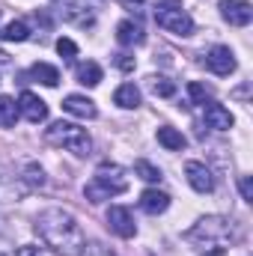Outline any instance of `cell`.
I'll use <instances>...</instances> for the list:
<instances>
[{"mask_svg":"<svg viewBox=\"0 0 253 256\" xmlns=\"http://www.w3.org/2000/svg\"><path fill=\"white\" fill-rule=\"evenodd\" d=\"M108 226L120 238H134L137 236V224H134V218H131V212L126 206H110L108 208Z\"/></svg>","mask_w":253,"mask_h":256,"instance_id":"8992f818","label":"cell"},{"mask_svg":"<svg viewBox=\"0 0 253 256\" xmlns=\"http://www.w3.org/2000/svg\"><path fill=\"white\" fill-rule=\"evenodd\" d=\"M114 102H116L120 108H126V110H134V108H140V90H137L134 84H122V86L114 92Z\"/></svg>","mask_w":253,"mask_h":256,"instance_id":"d6986e66","label":"cell"},{"mask_svg":"<svg viewBox=\"0 0 253 256\" xmlns=\"http://www.w3.org/2000/svg\"><path fill=\"white\" fill-rule=\"evenodd\" d=\"M206 66H208L214 74L226 78V74L236 72V57H232V51H230L226 45H214V48L206 54Z\"/></svg>","mask_w":253,"mask_h":256,"instance_id":"8fae6325","label":"cell"},{"mask_svg":"<svg viewBox=\"0 0 253 256\" xmlns=\"http://www.w3.org/2000/svg\"><path fill=\"white\" fill-rule=\"evenodd\" d=\"M202 256H226V248H208Z\"/></svg>","mask_w":253,"mask_h":256,"instance_id":"1f68e13d","label":"cell"},{"mask_svg":"<svg viewBox=\"0 0 253 256\" xmlns=\"http://www.w3.org/2000/svg\"><path fill=\"white\" fill-rule=\"evenodd\" d=\"M158 143H161L164 149H170V152H182V149L188 146L185 134H182V131H176V128H170V126L158 128Z\"/></svg>","mask_w":253,"mask_h":256,"instance_id":"ac0fdd59","label":"cell"},{"mask_svg":"<svg viewBox=\"0 0 253 256\" xmlns=\"http://www.w3.org/2000/svg\"><path fill=\"white\" fill-rule=\"evenodd\" d=\"M21 182H24L27 191H39V188H45V170L36 161H27L21 167Z\"/></svg>","mask_w":253,"mask_h":256,"instance_id":"e0dca14e","label":"cell"},{"mask_svg":"<svg viewBox=\"0 0 253 256\" xmlns=\"http://www.w3.org/2000/svg\"><path fill=\"white\" fill-rule=\"evenodd\" d=\"M185 176H188V185L196 194H212L214 191V176H212V170H208L202 161H188V164H185Z\"/></svg>","mask_w":253,"mask_h":256,"instance_id":"9c48e42d","label":"cell"},{"mask_svg":"<svg viewBox=\"0 0 253 256\" xmlns=\"http://www.w3.org/2000/svg\"><path fill=\"white\" fill-rule=\"evenodd\" d=\"M18 102L12 98V96H0V126L3 128H12L18 122Z\"/></svg>","mask_w":253,"mask_h":256,"instance_id":"44dd1931","label":"cell"},{"mask_svg":"<svg viewBox=\"0 0 253 256\" xmlns=\"http://www.w3.org/2000/svg\"><path fill=\"white\" fill-rule=\"evenodd\" d=\"M242 196H244L248 202H253V182H250V176H244V179H242Z\"/></svg>","mask_w":253,"mask_h":256,"instance_id":"f1b7e54d","label":"cell"},{"mask_svg":"<svg viewBox=\"0 0 253 256\" xmlns=\"http://www.w3.org/2000/svg\"><path fill=\"white\" fill-rule=\"evenodd\" d=\"M220 15H224V21H230L236 27H244L253 18V6L248 0H220Z\"/></svg>","mask_w":253,"mask_h":256,"instance_id":"7c38bea8","label":"cell"},{"mask_svg":"<svg viewBox=\"0 0 253 256\" xmlns=\"http://www.w3.org/2000/svg\"><path fill=\"white\" fill-rule=\"evenodd\" d=\"M134 173H137V179H143V182H149V185H158V182H161V170H158L155 164H149V161H137V164H134Z\"/></svg>","mask_w":253,"mask_h":256,"instance_id":"d4e9b609","label":"cell"},{"mask_svg":"<svg viewBox=\"0 0 253 256\" xmlns=\"http://www.w3.org/2000/svg\"><path fill=\"white\" fill-rule=\"evenodd\" d=\"M155 21L173 36H190L194 33V18L182 9V0H158L155 6Z\"/></svg>","mask_w":253,"mask_h":256,"instance_id":"5b68a950","label":"cell"},{"mask_svg":"<svg viewBox=\"0 0 253 256\" xmlns=\"http://www.w3.org/2000/svg\"><path fill=\"white\" fill-rule=\"evenodd\" d=\"M149 90L158 96V98H170V96H176V84L170 80V78H149Z\"/></svg>","mask_w":253,"mask_h":256,"instance_id":"cb8c5ba5","label":"cell"},{"mask_svg":"<svg viewBox=\"0 0 253 256\" xmlns=\"http://www.w3.org/2000/svg\"><path fill=\"white\" fill-rule=\"evenodd\" d=\"M18 114L27 120V122H33V126H39V122H45L48 120V104L36 96V92H21V98H18Z\"/></svg>","mask_w":253,"mask_h":256,"instance_id":"52a82bcc","label":"cell"},{"mask_svg":"<svg viewBox=\"0 0 253 256\" xmlns=\"http://www.w3.org/2000/svg\"><path fill=\"white\" fill-rule=\"evenodd\" d=\"M116 66H120L122 72H131V68H134V60H131L128 54H120V57H116Z\"/></svg>","mask_w":253,"mask_h":256,"instance_id":"4dcf8cb0","label":"cell"},{"mask_svg":"<svg viewBox=\"0 0 253 256\" xmlns=\"http://www.w3.org/2000/svg\"><path fill=\"white\" fill-rule=\"evenodd\" d=\"M30 78H36L45 86H57L60 84V72H57V66H51V63H36L30 68Z\"/></svg>","mask_w":253,"mask_h":256,"instance_id":"ffe728a7","label":"cell"},{"mask_svg":"<svg viewBox=\"0 0 253 256\" xmlns=\"http://www.w3.org/2000/svg\"><path fill=\"white\" fill-rule=\"evenodd\" d=\"M63 110L66 114H72V116H78V120H96V116H98L96 102L86 98V96H66L63 98Z\"/></svg>","mask_w":253,"mask_h":256,"instance_id":"4fadbf2b","label":"cell"},{"mask_svg":"<svg viewBox=\"0 0 253 256\" xmlns=\"http://www.w3.org/2000/svg\"><path fill=\"white\" fill-rule=\"evenodd\" d=\"M116 39H120V45H140L143 42V27L137 24V21H120L116 24Z\"/></svg>","mask_w":253,"mask_h":256,"instance_id":"2e32d148","label":"cell"},{"mask_svg":"<svg viewBox=\"0 0 253 256\" xmlns=\"http://www.w3.org/2000/svg\"><path fill=\"white\" fill-rule=\"evenodd\" d=\"M80 256H116V254H110V250H108V248H102V244H84Z\"/></svg>","mask_w":253,"mask_h":256,"instance_id":"83f0119b","label":"cell"},{"mask_svg":"<svg viewBox=\"0 0 253 256\" xmlns=\"http://www.w3.org/2000/svg\"><path fill=\"white\" fill-rule=\"evenodd\" d=\"M140 208L146 214H161V212L170 208V196L164 191H158V188H149V191L140 194Z\"/></svg>","mask_w":253,"mask_h":256,"instance_id":"9a60e30c","label":"cell"},{"mask_svg":"<svg viewBox=\"0 0 253 256\" xmlns=\"http://www.w3.org/2000/svg\"><path fill=\"white\" fill-rule=\"evenodd\" d=\"M188 96H190L194 104H206V102H208V90H206L202 84H196V80H190L188 84Z\"/></svg>","mask_w":253,"mask_h":256,"instance_id":"484cf974","label":"cell"},{"mask_svg":"<svg viewBox=\"0 0 253 256\" xmlns=\"http://www.w3.org/2000/svg\"><path fill=\"white\" fill-rule=\"evenodd\" d=\"M0 39H3V42H24V39H30L27 21H9V24L0 30Z\"/></svg>","mask_w":253,"mask_h":256,"instance_id":"603a6c76","label":"cell"},{"mask_svg":"<svg viewBox=\"0 0 253 256\" xmlns=\"http://www.w3.org/2000/svg\"><path fill=\"white\" fill-rule=\"evenodd\" d=\"M78 84H84V86H98V84H102V66L92 63V60H86L84 66H78Z\"/></svg>","mask_w":253,"mask_h":256,"instance_id":"7402d4cb","label":"cell"},{"mask_svg":"<svg viewBox=\"0 0 253 256\" xmlns=\"http://www.w3.org/2000/svg\"><path fill=\"white\" fill-rule=\"evenodd\" d=\"M206 108V126L214 128V131H230L232 128V114L224 108V104H214V102H208V104H202Z\"/></svg>","mask_w":253,"mask_h":256,"instance_id":"5bb4252c","label":"cell"},{"mask_svg":"<svg viewBox=\"0 0 253 256\" xmlns=\"http://www.w3.org/2000/svg\"><path fill=\"white\" fill-rule=\"evenodd\" d=\"M126 188H128L126 170H122L120 164H102V167L92 173V179L86 182L84 196H86L90 202H104V200H110V196L122 194Z\"/></svg>","mask_w":253,"mask_h":256,"instance_id":"3957f363","label":"cell"},{"mask_svg":"<svg viewBox=\"0 0 253 256\" xmlns=\"http://www.w3.org/2000/svg\"><path fill=\"white\" fill-rule=\"evenodd\" d=\"M33 230L45 242V248H51L60 256H80L84 244H86V236H84L78 218L66 208H57V206L42 208L33 220Z\"/></svg>","mask_w":253,"mask_h":256,"instance_id":"6da1fadb","label":"cell"},{"mask_svg":"<svg viewBox=\"0 0 253 256\" xmlns=\"http://www.w3.org/2000/svg\"><path fill=\"white\" fill-rule=\"evenodd\" d=\"M24 194H27V188H24L21 176H15L9 167L0 164V202H18Z\"/></svg>","mask_w":253,"mask_h":256,"instance_id":"30bf717a","label":"cell"},{"mask_svg":"<svg viewBox=\"0 0 253 256\" xmlns=\"http://www.w3.org/2000/svg\"><path fill=\"white\" fill-rule=\"evenodd\" d=\"M45 140L51 146H60L66 152L78 155V158H86L92 152V137L86 134V128L74 126V122H66V120H57L45 128Z\"/></svg>","mask_w":253,"mask_h":256,"instance_id":"277c9868","label":"cell"},{"mask_svg":"<svg viewBox=\"0 0 253 256\" xmlns=\"http://www.w3.org/2000/svg\"><path fill=\"white\" fill-rule=\"evenodd\" d=\"M54 3H57L60 18L68 21V24H78V27L92 24V12H90V6L84 0H54Z\"/></svg>","mask_w":253,"mask_h":256,"instance_id":"ba28073f","label":"cell"},{"mask_svg":"<svg viewBox=\"0 0 253 256\" xmlns=\"http://www.w3.org/2000/svg\"><path fill=\"white\" fill-rule=\"evenodd\" d=\"M0 256H3V254H0Z\"/></svg>","mask_w":253,"mask_h":256,"instance_id":"836d02e7","label":"cell"},{"mask_svg":"<svg viewBox=\"0 0 253 256\" xmlns=\"http://www.w3.org/2000/svg\"><path fill=\"white\" fill-rule=\"evenodd\" d=\"M185 238H188L190 244H200V248H224L226 242H232L236 238V226H232V220L230 218H224V214H208V218H200L194 226H190L188 232H185Z\"/></svg>","mask_w":253,"mask_h":256,"instance_id":"7a4b0ae2","label":"cell"},{"mask_svg":"<svg viewBox=\"0 0 253 256\" xmlns=\"http://www.w3.org/2000/svg\"><path fill=\"white\" fill-rule=\"evenodd\" d=\"M57 51H60V57H63V60H74V57H78V45H74V42H72V39H57Z\"/></svg>","mask_w":253,"mask_h":256,"instance_id":"4316f807","label":"cell"},{"mask_svg":"<svg viewBox=\"0 0 253 256\" xmlns=\"http://www.w3.org/2000/svg\"><path fill=\"white\" fill-rule=\"evenodd\" d=\"M18 256H42V248H36V244H24V248H18Z\"/></svg>","mask_w":253,"mask_h":256,"instance_id":"f546056e","label":"cell"},{"mask_svg":"<svg viewBox=\"0 0 253 256\" xmlns=\"http://www.w3.org/2000/svg\"><path fill=\"white\" fill-rule=\"evenodd\" d=\"M122 3H128V6H140L143 0H122Z\"/></svg>","mask_w":253,"mask_h":256,"instance_id":"d6a6232c","label":"cell"}]
</instances>
